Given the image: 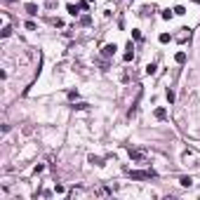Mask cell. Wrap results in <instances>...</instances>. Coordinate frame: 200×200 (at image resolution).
Returning <instances> with one entry per match:
<instances>
[{
	"instance_id": "cell-7",
	"label": "cell",
	"mask_w": 200,
	"mask_h": 200,
	"mask_svg": "<svg viewBox=\"0 0 200 200\" xmlns=\"http://www.w3.org/2000/svg\"><path fill=\"white\" fill-rule=\"evenodd\" d=\"M179 184H181V186H186V188H191V186H193V179H191V177H181V179H179Z\"/></svg>"
},
{
	"instance_id": "cell-20",
	"label": "cell",
	"mask_w": 200,
	"mask_h": 200,
	"mask_svg": "<svg viewBox=\"0 0 200 200\" xmlns=\"http://www.w3.org/2000/svg\"><path fill=\"white\" fill-rule=\"evenodd\" d=\"M90 2H94V0H90Z\"/></svg>"
},
{
	"instance_id": "cell-5",
	"label": "cell",
	"mask_w": 200,
	"mask_h": 200,
	"mask_svg": "<svg viewBox=\"0 0 200 200\" xmlns=\"http://www.w3.org/2000/svg\"><path fill=\"white\" fill-rule=\"evenodd\" d=\"M155 118H158V120H165V118H167V109H163V106H160V109H155Z\"/></svg>"
},
{
	"instance_id": "cell-1",
	"label": "cell",
	"mask_w": 200,
	"mask_h": 200,
	"mask_svg": "<svg viewBox=\"0 0 200 200\" xmlns=\"http://www.w3.org/2000/svg\"><path fill=\"white\" fill-rule=\"evenodd\" d=\"M155 177V172L153 170H144V172H129V179H134V181H141V179H153Z\"/></svg>"
},
{
	"instance_id": "cell-18",
	"label": "cell",
	"mask_w": 200,
	"mask_h": 200,
	"mask_svg": "<svg viewBox=\"0 0 200 200\" xmlns=\"http://www.w3.org/2000/svg\"><path fill=\"white\" fill-rule=\"evenodd\" d=\"M167 101H170V104L174 101V92H172V90H167Z\"/></svg>"
},
{
	"instance_id": "cell-4",
	"label": "cell",
	"mask_w": 200,
	"mask_h": 200,
	"mask_svg": "<svg viewBox=\"0 0 200 200\" xmlns=\"http://www.w3.org/2000/svg\"><path fill=\"white\" fill-rule=\"evenodd\" d=\"M24 9H26V14H31V17H33V14H38V5H36V2H26V5H24Z\"/></svg>"
},
{
	"instance_id": "cell-19",
	"label": "cell",
	"mask_w": 200,
	"mask_h": 200,
	"mask_svg": "<svg viewBox=\"0 0 200 200\" xmlns=\"http://www.w3.org/2000/svg\"><path fill=\"white\" fill-rule=\"evenodd\" d=\"M193 2H195V5H200V0H193Z\"/></svg>"
},
{
	"instance_id": "cell-9",
	"label": "cell",
	"mask_w": 200,
	"mask_h": 200,
	"mask_svg": "<svg viewBox=\"0 0 200 200\" xmlns=\"http://www.w3.org/2000/svg\"><path fill=\"white\" fill-rule=\"evenodd\" d=\"M68 14H73V17H75V14H78V9H80V5H68Z\"/></svg>"
},
{
	"instance_id": "cell-8",
	"label": "cell",
	"mask_w": 200,
	"mask_h": 200,
	"mask_svg": "<svg viewBox=\"0 0 200 200\" xmlns=\"http://www.w3.org/2000/svg\"><path fill=\"white\" fill-rule=\"evenodd\" d=\"M90 163H92V165H99V167H101V165H104V160H101L99 155H90Z\"/></svg>"
},
{
	"instance_id": "cell-2",
	"label": "cell",
	"mask_w": 200,
	"mask_h": 200,
	"mask_svg": "<svg viewBox=\"0 0 200 200\" xmlns=\"http://www.w3.org/2000/svg\"><path fill=\"white\" fill-rule=\"evenodd\" d=\"M127 151H129V158L136 160V163H144V160H146V155L141 153V151H136V148H127Z\"/></svg>"
},
{
	"instance_id": "cell-14",
	"label": "cell",
	"mask_w": 200,
	"mask_h": 200,
	"mask_svg": "<svg viewBox=\"0 0 200 200\" xmlns=\"http://www.w3.org/2000/svg\"><path fill=\"white\" fill-rule=\"evenodd\" d=\"M87 106H90V104H85V101H80V104H75L73 109H78V111H85V109H87Z\"/></svg>"
},
{
	"instance_id": "cell-10",
	"label": "cell",
	"mask_w": 200,
	"mask_h": 200,
	"mask_svg": "<svg viewBox=\"0 0 200 200\" xmlns=\"http://www.w3.org/2000/svg\"><path fill=\"white\" fill-rule=\"evenodd\" d=\"M170 40H172V36H170V33H160V43H170Z\"/></svg>"
},
{
	"instance_id": "cell-3",
	"label": "cell",
	"mask_w": 200,
	"mask_h": 200,
	"mask_svg": "<svg viewBox=\"0 0 200 200\" xmlns=\"http://www.w3.org/2000/svg\"><path fill=\"white\" fill-rule=\"evenodd\" d=\"M116 50H118L116 45H104V50H101V54H104L106 59H109V57H113V54H116Z\"/></svg>"
},
{
	"instance_id": "cell-17",
	"label": "cell",
	"mask_w": 200,
	"mask_h": 200,
	"mask_svg": "<svg viewBox=\"0 0 200 200\" xmlns=\"http://www.w3.org/2000/svg\"><path fill=\"white\" fill-rule=\"evenodd\" d=\"M43 170H45V165H36V167H33V172H36V174H40Z\"/></svg>"
},
{
	"instance_id": "cell-12",
	"label": "cell",
	"mask_w": 200,
	"mask_h": 200,
	"mask_svg": "<svg viewBox=\"0 0 200 200\" xmlns=\"http://www.w3.org/2000/svg\"><path fill=\"white\" fill-rule=\"evenodd\" d=\"M172 14H174V9H172V12H170V9H163L160 17H163V19H172Z\"/></svg>"
},
{
	"instance_id": "cell-15",
	"label": "cell",
	"mask_w": 200,
	"mask_h": 200,
	"mask_svg": "<svg viewBox=\"0 0 200 200\" xmlns=\"http://www.w3.org/2000/svg\"><path fill=\"white\" fill-rule=\"evenodd\" d=\"M80 24H82V26H90V24H92V17H82Z\"/></svg>"
},
{
	"instance_id": "cell-16",
	"label": "cell",
	"mask_w": 200,
	"mask_h": 200,
	"mask_svg": "<svg viewBox=\"0 0 200 200\" xmlns=\"http://www.w3.org/2000/svg\"><path fill=\"white\" fill-rule=\"evenodd\" d=\"M9 33H12V28L5 24V28H2V38H9Z\"/></svg>"
},
{
	"instance_id": "cell-6",
	"label": "cell",
	"mask_w": 200,
	"mask_h": 200,
	"mask_svg": "<svg viewBox=\"0 0 200 200\" xmlns=\"http://www.w3.org/2000/svg\"><path fill=\"white\" fill-rule=\"evenodd\" d=\"M174 61H177V64H186V52H177V54H174Z\"/></svg>"
},
{
	"instance_id": "cell-11",
	"label": "cell",
	"mask_w": 200,
	"mask_h": 200,
	"mask_svg": "<svg viewBox=\"0 0 200 200\" xmlns=\"http://www.w3.org/2000/svg\"><path fill=\"white\" fill-rule=\"evenodd\" d=\"M155 71H158V66H155V64H148V66H146V73H148V75H153Z\"/></svg>"
},
{
	"instance_id": "cell-13",
	"label": "cell",
	"mask_w": 200,
	"mask_h": 200,
	"mask_svg": "<svg viewBox=\"0 0 200 200\" xmlns=\"http://www.w3.org/2000/svg\"><path fill=\"white\" fill-rule=\"evenodd\" d=\"M174 14H179V17H181V14H186V9H184L181 5H177V7H174Z\"/></svg>"
}]
</instances>
